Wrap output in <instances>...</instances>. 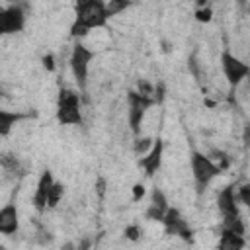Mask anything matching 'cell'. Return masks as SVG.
Returning <instances> with one entry per match:
<instances>
[{"instance_id":"6da1fadb","label":"cell","mask_w":250,"mask_h":250,"mask_svg":"<svg viewBox=\"0 0 250 250\" xmlns=\"http://www.w3.org/2000/svg\"><path fill=\"white\" fill-rule=\"evenodd\" d=\"M107 21L104 0H76V20L70 27L74 37L86 35L94 27H104Z\"/></svg>"},{"instance_id":"7a4b0ae2","label":"cell","mask_w":250,"mask_h":250,"mask_svg":"<svg viewBox=\"0 0 250 250\" xmlns=\"http://www.w3.org/2000/svg\"><path fill=\"white\" fill-rule=\"evenodd\" d=\"M57 119L61 125H80L82 113H80V98L76 92L68 88H61L57 98Z\"/></svg>"},{"instance_id":"3957f363","label":"cell","mask_w":250,"mask_h":250,"mask_svg":"<svg viewBox=\"0 0 250 250\" xmlns=\"http://www.w3.org/2000/svg\"><path fill=\"white\" fill-rule=\"evenodd\" d=\"M191 172H193V180L199 191H203L209 182L221 174V168L205 154L201 152H191Z\"/></svg>"},{"instance_id":"277c9868","label":"cell","mask_w":250,"mask_h":250,"mask_svg":"<svg viewBox=\"0 0 250 250\" xmlns=\"http://www.w3.org/2000/svg\"><path fill=\"white\" fill-rule=\"evenodd\" d=\"M127 102H129V125H131V131L135 135H139L141 131V123H143V117L146 113V109L156 104L152 96H145L141 92H135L131 90L129 96H127Z\"/></svg>"},{"instance_id":"5b68a950","label":"cell","mask_w":250,"mask_h":250,"mask_svg":"<svg viewBox=\"0 0 250 250\" xmlns=\"http://www.w3.org/2000/svg\"><path fill=\"white\" fill-rule=\"evenodd\" d=\"M94 53L82 45V43H76L74 49H72V55H70V68H72V74L76 78V84L80 90L86 88V80H88V66H90V61H92Z\"/></svg>"},{"instance_id":"8992f818","label":"cell","mask_w":250,"mask_h":250,"mask_svg":"<svg viewBox=\"0 0 250 250\" xmlns=\"http://www.w3.org/2000/svg\"><path fill=\"white\" fill-rule=\"evenodd\" d=\"M221 64H223V72H225V76H227V80H229L230 86H238L248 76V72H250L248 64L242 62L240 59H236L234 55H230L229 51H223Z\"/></svg>"},{"instance_id":"52a82bcc","label":"cell","mask_w":250,"mask_h":250,"mask_svg":"<svg viewBox=\"0 0 250 250\" xmlns=\"http://www.w3.org/2000/svg\"><path fill=\"white\" fill-rule=\"evenodd\" d=\"M23 23H25V16L20 6L0 8V35L18 33L23 29Z\"/></svg>"},{"instance_id":"ba28073f","label":"cell","mask_w":250,"mask_h":250,"mask_svg":"<svg viewBox=\"0 0 250 250\" xmlns=\"http://www.w3.org/2000/svg\"><path fill=\"white\" fill-rule=\"evenodd\" d=\"M162 223H164V229H166V234H180L182 238H189L191 236V230L189 227L186 225V221L182 219L180 211L178 209H166L164 217H162Z\"/></svg>"},{"instance_id":"9c48e42d","label":"cell","mask_w":250,"mask_h":250,"mask_svg":"<svg viewBox=\"0 0 250 250\" xmlns=\"http://www.w3.org/2000/svg\"><path fill=\"white\" fill-rule=\"evenodd\" d=\"M162 152H164V143L160 139H156L152 143V146L145 152V156L139 160V166H143V170H145L146 176H154V172L160 168Z\"/></svg>"},{"instance_id":"30bf717a","label":"cell","mask_w":250,"mask_h":250,"mask_svg":"<svg viewBox=\"0 0 250 250\" xmlns=\"http://www.w3.org/2000/svg\"><path fill=\"white\" fill-rule=\"evenodd\" d=\"M53 182H55V180H53V174H51L49 170H45V172L41 174V178H39V182H37V189H35V193H33V205H35L37 211L47 209V197H49V189H51Z\"/></svg>"},{"instance_id":"8fae6325","label":"cell","mask_w":250,"mask_h":250,"mask_svg":"<svg viewBox=\"0 0 250 250\" xmlns=\"http://www.w3.org/2000/svg\"><path fill=\"white\" fill-rule=\"evenodd\" d=\"M20 227L18 209L14 203H8L0 209V234H14Z\"/></svg>"},{"instance_id":"7c38bea8","label":"cell","mask_w":250,"mask_h":250,"mask_svg":"<svg viewBox=\"0 0 250 250\" xmlns=\"http://www.w3.org/2000/svg\"><path fill=\"white\" fill-rule=\"evenodd\" d=\"M236 193H234V186H227L221 193H219V209L223 213V217H234L238 215V207H236Z\"/></svg>"},{"instance_id":"4fadbf2b","label":"cell","mask_w":250,"mask_h":250,"mask_svg":"<svg viewBox=\"0 0 250 250\" xmlns=\"http://www.w3.org/2000/svg\"><path fill=\"white\" fill-rule=\"evenodd\" d=\"M166 209H168V201H166L164 193H162L158 188H154V189H152V195H150V205H148L146 217L152 219V221H162Z\"/></svg>"},{"instance_id":"5bb4252c","label":"cell","mask_w":250,"mask_h":250,"mask_svg":"<svg viewBox=\"0 0 250 250\" xmlns=\"http://www.w3.org/2000/svg\"><path fill=\"white\" fill-rule=\"evenodd\" d=\"M219 248H223V250H240V248H244V238H242V234L221 232Z\"/></svg>"},{"instance_id":"9a60e30c","label":"cell","mask_w":250,"mask_h":250,"mask_svg":"<svg viewBox=\"0 0 250 250\" xmlns=\"http://www.w3.org/2000/svg\"><path fill=\"white\" fill-rule=\"evenodd\" d=\"M21 117H23V115H20V113L0 109V137H6V135L12 131V127H14Z\"/></svg>"},{"instance_id":"2e32d148","label":"cell","mask_w":250,"mask_h":250,"mask_svg":"<svg viewBox=\"0 0 250 250\" xmlns=\"http://www.w3.org/2000/svg\"><path fill=\"white\" fill-rule=\"evenodd\" d=\"M129 6H131V0H109L105 4V14H107V18H111V16L125 12Z\"/></svg>"},{"instance_id":"e0dca14e","label":"cell","mask_w":250,"mask_h":250,"mask_svg":"<svg viewBox=\"0 0 250 250\" xmlns=\"http://www.w3.org/2000/svg\"><path fill=\"white\" fill-rule=\"evenodd\" d=\"M0 166H2L4 170H8V172H18V170H20V160H18L16 154L6 152V154L0 156Z\"/></svg>"},{"instance_id":"ac0fdd59","label":"cell","mask_w":250,"mask_h":250,"mask_svg":"<svg viewBox=\"0 0 250 250\" xmlns=\"http://www.w3.org/2000/svg\"><path fill=\"white\" fill-rule=\"evenodd\" d=\"M62 184H59V182H53V186H51V189H49V197H47V207H57V203L61 201V197H62Z\"/></svg>"},{"instance_id":"d6986e66","label":"cell","mask_w":250,"mask_h":250,"mask_svg":"<svg viewBox=\"0 0 250 250\" xmlns=\"http://www.w3.org/2000/svg\"><path fill=\"white\" fill-rule=\"evenodd\" d=\"M150 146H152V139H148V137H143V139H141V137H139V139H135V146H133V148H135L137 154H145Z\"/></svg>"},{"instance_id":"ffe728a7","label":"cell","mask_w":250,"mask_h":250,"mask_svg":"<svg viewBox=\"0 0 250 250\" xmlns=\"http://www.w3.org/2000/svg\"><path fill=\"white\" fill-rule=\"evenodd\" d=\"M244 205H250V186L248 184H244V186H240L238 188V195H236Z\"/></svg>"},{"instance_id":"44dd1931","label":"cell","mask_w":250,"mask_h":250,"mask_svg":"<svg viewBox=\"0 0 250 250\" xmlns=\"http://www.w3.org/2000/svg\"><path fill=\"white\" fill-rule=\"evenodd\" d=\"M195 20H197V21H209V20H211V10L199 6L197 12H195Z\"/></svg>"},{"instance_id":"7402d4cb","label":"cell","mask_w":250,"mask_h":250,"mask_svg":"<svg viewBox=\"0 0 250 250\" xmlns=\"http://www.w3.org/2000/svg\"><path fill=\"white\" fill-rule=\"evenodd\" d=\"M43 64H45V68H47V70H53V68H55V62H53V57H51V55H47V57H43Z\"/></svg>"},{"instance_id":"603a6c76","label":"cell","mask_w":250,"mask_h":250,"mask_svg":"<svg viewBox=\"0 0 250 250\" xmlns=\"http://www.w3.org/2000/svg\"><path fill=\"white\" fill-rule=\"evenodd\" d=\"M125 234H127L129 238H133V240H135V238L139 236V229H137V227H127V230H125Z\"/></svg>"},{"instance_id":"cb8c5ba5","label":"cell","mask_w":250,"mask_h":250,"mask_svg":"<svg viewBox=\"0 0 250 250\" xmlns=\"http://www.w3.org/2000/svg\"><path fill=\"white\" fill-rule=\"evenodd\" d=\"M145 195V188L141 186V184H137L135 186V199H139V197H143Z\"/></svg>"},{"instance_id":"d4e9b609","label":"cell","mask_w":250,"mask_h":250,"mask_svg":"<svg viewBox=\"0 0 250 250\" xmlns=\"http://www.w3.org/2000/svg\"><path fill=\"white\" fill-rule=\"evenodd\" d=\"M207 2H209V0H197V4H199V6H205Z\"/></svg>"},{"instance_id":"484cf974","label":"cell","mask_w":250,"mask_h":250,"mask_svg":"<svg viewBox=\"0 0 250 250\" xmlns=\"http://www.w3.org/2000/svg\"><path fill=\"white\" fill-rule=\"evenodd\" d=\"M246 2H248V0H238V4H240V6H246Z\"/></svg>"},{"instance_id":"4316f807","label":"cell","mask_w":250,"mask_h":250,"mask_svg":"<svg viewBox=\"0 0 250 250\" xmlns=\"http://www.w3.org/2000/svg\"><path fill=\"white\" fill-rule=\"evenodd\" d=\"M0 96H2V94H0Z\"/></svg>"}]
</instances>
